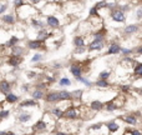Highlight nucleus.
Here are the masks:
<instances>
[{
	"label": "nucleus",
	"mask_w": 142,
	"mask_h": 135,
	"mask_svg": "<svg viewBox=\"0 0 142 135\" xmlns=\"http://www.w3.org/2000/svg\"><path fill=\"white\" fill-rule=\"evenodd\" d=\"M110 19L115 23H117V24H125L126 23V13L121 11L116 6L115 9L110 10Z\"/></svg>",
	"instance_id": "obj_1"
},
{
	"label": "nucleus",
	"mask_w": 142,
	"mask_h": 135,
	"mask_svg": "<svg viewBox=\"0 0 142 135\" xmlns=\"http://www.w3.org/2000/svg\"><path fill=\"white\" fill-rule=\"evenodd\" d=\"M77 118H80V110L77 109V106H74L71 104L67 108H65L64 119H66V120H76Z\"/></svg>",
	"instance_id": "obj_2"
},
{
	"label": "nucleus",
	"mask_w": 142,
	"mask_h": 135,
	"mask_svg": "<svg viewBox=\"0 0 142 135\" xmlns=\"http://www.w3.org/2000/svg\"><path fill=\"white\" fill-rule=\"evenodd\" d=\"M69 70H70V74L72 76L75 78L76 80L79 79L80 76L84 75V65L82 63H79V61H75V63H71L70 66H69Z\"/></svg>",
	"instance_id": "obj_3"
},
{
	"label": "nucleus",
	"mask_w": 142,
	"mask_h": 135,
	"mask_svg": "<svg viewBox=\"0 0 142 135\" xmlns=\"http://www.w3.org/2000/svg\"><path fill=\"white\" fill-rule=\"evenodd\" d=\"M45 24L51 30H56L61 26V21H60V19L57 18L56 15L52 14V15H46L45 16Z\"/></svg>",
	"instance_id": "obj_4"
},
{
	"label": "nucleus",
	"mask_w": 142,
	"mask_h": 135,
	"mask_svg": "<svg viewBox=\"0 0 142 135\" xmlns=\"http://www.w3.org/2000/svg\"><path fill=\"white\" fill-rule=\"evenodd\" d=\"M44 100L46 101L47 104H52L56 105L60 103V98H59V90H49L45 93V98Z\"/></svg>",
	"instance_id": "obj_5"
},
{
	"label": "nucleus",
	"mask_w": 142,
	"mask_h": 135,
	"mask_svg": "<svg viewBox=\"0 0 142 135\" xmlns=\"http://www.w3.org/2000/svg\"><path fill=\"white\" fill-rule=\"evenodd\" d=\"M104 48H106V43H104V41L90 40V43L87 44V51L89 53H100L104 50Z\"/></svg>",
	"instance_id": "obj_6"
},
{
	"label": "nucleus",
	"mask_w": 142,
	"mask_h": 135,
	"mask_svg": "<svg viewBox=\"0 0 142 135\" xmlns=\"http://www.w3.org/2000/svg\"><path fill=\"white\" fill-rule=\"evenodd\" d=\"M121 105H122V104L118 101V97H117V98H115V99H111V100L106 101V103H105L104 110H106L107 113H114V111L118 110V109L121 108Z\"/></svg>",
	"instance_id": "obj_7"
},
{
	"label": "nucleus",
	"mask_w": 142,
	"mask_h": 135,
	"mask_svg": "<svg viewBox=\"0 0 142 135\" xmlns=\"http://www.w3.org/2000/svg\"><path fill=\"white\" fill-rule=\"evenodd\" d=\"M121 48L122 46L117 41H110V44L106 46L105 55H107V56H110V55H118V54L121 53Z\"/></svg>",
	"instance_id": "obj_8"
},
{
	"label": "nucleus",
	"mask_w": 142,
	"mask_h": 135,
	"mask_svg": "<svg viewBox=\"0 0 142 135\" xmlns=\"http://www.w3.org/2000/svg\"><path fill=\"white\" fill-rule=\"evenodd\" d=\"M45 48V43L39 39H29L26 41V49L28 50H40Z\"/></svg>",
	"instance_id": "obj_9"
},
{
	"label": "nucleus",
	"mask_w": 142,
	"mask_h": 135,
	"mask_svg": "<svg viewBox=\"0 0 142 135\" xmlns=\"http://www.w3.org/2000/svg\"><path fill=\"white\" fill-rule=\"evenodd\" d=\"M24 61V56H20V55H13L10 54L8 56V60H6V64L11 68H18L20 66Z\"/></svg>",
	"instance_id": "obj_10"
},
{
	"label": "nucleus",
	"mask_w": 142,
	"mask_h": 135,
	"mask_svg": "<svg viewBox=\"0 0 142 135\" xmlns=\"http://www.w3.org/2000/svg\"><path fill=\"white\" fill-rule=\"evenodd\" d=\"M140 31V25L138 24H128L126 26H123L122 34L125 36H132L135 34H137Z\"/></svg>",
	"instance_id": "obj_11"
},
{
	"label": "nucleus",
	"mask_w": 142,
	"mask_h": 135,
	"mask_svg": "<svg viewBox=\"0 0 142 135\" xmlns=\"http://www.w3.org/2000/svg\"><path fill=\"white\" fill-rule=\"evenodd\" d=\"M72 44L75 49L77 48H86L87 46V40H86V36L84 35H75L72 38Z\"/></svg>",
	"instance_id": "obj_12"
},
{
	"label": "nucleus",
	"mask_w": 142,
	"mask_h": 135,
	"mask_svg": "<svg viewBox=\"0 0 142 135\" xmlns=\"http://www.w3.org/2000/svg\"><path fill=\"white\" fill-rule=\"evenodd\" d=\"M11 90H13V84L8 79H1L0 80V93L5 97L6 94L11 93Z\"/></svg>",
	"instance_id": "obj_13"
},
{
	"label": "nucleus",
	"mask_w": 142,
	"mask_h": 135,
	"mask_svg": "<svg viewBox=\"0 0 142 135\" xmlns=\"http://www.w3.org/2000/svg\"><path fill=\"white\" fill-rule=\"evenodd\" d=\"M121 120L130 126H136L138 123V119H137V115L136 114H127V115H125V116H121Z\"/></svg>",
	"instance_id": "obj_14"
},
{
	"label": "nucleus",
	"mask_w": 142,
	"mask_h": 135,
	"mask_svg": "<svg viewBox=\"0 0 142 135\" xmlns=\"http://www.w3.org/2000/svg\"><path fill=\"white\" fill-rule=\"evenodd\" d=\"M133 79H142V61H135L132 66Z\"/></svg>",
	"instance_id": "obj_15"
},
{
	"label": "nucleus",
	"mask_w": 142,
	"mask_h": 135,
	"mask_svg": "<svg viewBox=\"0 0 142 135\" xmlns=\"http://www.w3.org/2000/svg\"><path fill=\"white\" fill-rule=\"evenodd\" d=\"M105 108V103L104 101L99 100V99H95L90 103V110L94 111V113H97V111H101L104 110Z\"/></svg>",
	"instance_id": "obj_16"
},
{
	"label": "nucleus",
	"mask_w": 142,
	"mask_h": 135,
	"mask_svg": "<svg viewBox=\"0 0 142 135\" xmlns=\"http://www.w3.org/2000/svg\"><path fill=\"white\" fill-rule=\"evenodd\" d=\"M52 36V33L51 31H49V30L45 28V29H40L38 30V34H36V39H39V40H41V41H46L47 39H50Z\"/></svg>",
	"instance_id": "obj_17"
},
{
	"label": "nucleus",
	"mask_w": 142,
	"mask_h": 135,
	"mask_svg": "<svg viewBox=\"0 0 142 135\" xmlns=\"http://www.w3.org/2000/svg\"><path fill=\"white\" fill-rule=\"evenodd\" d=\"M30 25H31V28H34V29H36V30L45 29V26H46V24L44 23L43 20L38 19V18H35V16L30 18Z\"/></svg>",
	"instance_id": "obj_18"
},
{
	"label": "nucleus",
	"mask_w": 142,
	"mask_h": 135,
	"mask_svg": "<svg viewBox=\"0 0 142 135\" xmlns=\"http://www.w3.org/2000/svg\"><path fill=\"white\" fill-rule=\"evenodd\" d=\"M39 105V101L34 100L31 98H28V99H24L23 101L19 103V108H36Z\"/></svg>",
	"instance_id": "obj_19"
},
{
	"label": "nucleus",
	"mask_w": 142,
	"mask_h": 135,
	"mask_svg": "<svg viewBox=\"0 0 142 135\" xmlns=\"http://www.w3.org/2000/svg\"><path fill=\"white\" fill-rule=\"evenodd\" d=\"M105 128H106L111 134H114V133H117V131L120 130L121 126L118 125V123L116 120H110V121H107V123L105 124Z\"/></svg>",
	"instance_id": "obj_20"
},
{
	"label": "nucleus",
	"mask_w": 142,
	"mask_h": 135,
	"mask_svg": "<svg viewBox=\"0 0 142 135\" xmlns=\"http://www.w3.org/2000/svg\"><path fill=\"white\" fill-rule=\"evenodd\" d=\"M50 114H51L54 118H56V119H62V118H64V109H62L61 106L55 105L51 108Z\"/></svg>",
	"instance_id": "obj_21"
},
{
	"label": "nucleus",
	"mask_w": 142,
	"mask_h": 135,
	"mask_svg": "<svg viewBox=\"0 0 142 135\" xmlns=\"http://www.w3.org/2000/svg\"><path fill=\"white\" fill-rule=\"evenodd\" d=\"M45 93L46 91L40 90V89H34V90H31L30 95H31V99H34V100H36V101H40V100H44Z\"/></svg>",
	"instance_id": "obj_22"
},
{
	"label": "nucleus",
	"mask_w": 142,
	"mask_h": 135,
	"mask_svg": "<svg viewBox=\"0 0 142 135\" xmlns=\"http://www.w3.org/2000/svg\"><path fill=\"white\" fill-rule=\"evenodd\" d=\"M28 51V49L21 46V45H15L13 48L10 49V54H13V55H20V56H24L25 54Z\"/></svg>",
	"instance_id": "obj_23"
},
{
	"label": "nucleus",
	"mask_w": 142,
	"mask_h": 135,
	"mask_svg": "<svg viewBox=\"0 0 142 135\" xmlns=\"http://www.w3.org/2000/svg\"><path fill=\"white\" fill-rule=\"evenodd\" d=\"M94 85L97 89H101V90H106V89H109L111 86V83L109 80H104V79H97L96 81L94 83Z\"/></svg>",
	"instance_id": "obj_24"
},
{
	"label": "nucleus",
	"mask_w": 142,
	"mask_h": 135,
	"mask_svg": "<svg viewBox=\"0 0 142 135\" xmlns=\"http://www.w3.org/2000/svg\"><path fill=\"white\" fill-rule=\"evenodd\" d=\"M59 98H60V103H61V101H71L72 100L71 91L66 90V89H61V90H59Z\"/></svg>",
	"instance_id": "obj_25"
},
{
	"label": "nucleus",
	"mask_w": 142,
	"mask_h": 135,
	"mask_svg": "<svg viewBox=\"0 0 142 135\" xmlns=\"http://www.w3.org/2000/svg\"><path fill=\"white\" fill-rule=\"evenodd\" d=\"M0 19H1V21H3L5 25H14L15 23H16L15 15H13V14H4Z\"/></svg>",
	"instance_id": "obj_26"
},
{
	"label": "nucleus",
	"mask_w": 142,
	"mask_h": 135,
	"mask_svg": "<svg viewBox=\"0 0 142 135\" xmlns=\"http://www.w3.org/2000/svg\"><path fill=\"white\" fill-rule=\"evenodd\" d=\"M4 99H5V101L6 103H9V104H16V103H19V100H20V97L19 95H16L15 93H9V94H6L4 97Z\"/></svg>",
	"instance_id": "obj_27"
},
{
	"label": "nucleus",
	"mask_w": 142,
	"mask_h": 135,
	"mask_svg": "<svg viewBox=\"0 0 142 135\" xmlns=\"http://www.w3.org/2000/svg\"><path fill=\"white\" fill-rule=\"evenodd\" d=\"M31 120V114L30 113H26V111H21L19 115H18V121L21 123V124H26Z\"/></svg>",
	"instance_id": "obj_28"
},
{
	"label": "nucleus",
	"mask_w": 142,
	"mask_h": 135,
	"mask_svg": "<svg viewBox=\"0 0 142 135\" xmlns=\"http://www.w3.org/2000/svg\"><path fill=\"white\" fill-rule=\"evenodd\" d=\"M71 97H72L71 101H80L84 98V90L82 89H75V90L71 91Z\"/></svg>",
	"instance_id": "obj_29"
},
{
	"label": "nucleus",
	"mask_w": 142,
	"mask_h": 135,
	"mask_svg": "<svg viewBox=\"0 0 142 135\" xmlns=\"http://www.w3.org/2000/svg\"><path fill=\"white\" fill-rule=\"evenodd\" d=\"M20 39L21 38H18V36H10L9 39H8V41L5 43V46L6 48H9V49H11L13 46H15V45H19V43H20Z\"/></svg>",
	"instance_id": "obj_30"
},
{
	"label": "nucleus",
	"mask_w": 142,
	"mask_h": 135,
	"mask_svg": "<svg viewBox=\"0 0 142 135\" xmlns=\"http://www.w3.org/2000/svg\"><path fill=\"white\" fill-rule=\"evenodd\" d=\"M57 84H59V86H60V88H69V86L72 85V81H71L67 76H62V78L59 79Z\"/></svg>",
	"instance_id": "obj_31"
},
{
	"label": "nucleus",
	"mask_w": 142,
	"mask_h": 135,
	"mask_svg": "<svg viewBox=\"0 0 142 135\" xmlns=\"http://www.w3.org/2000/svg\"><path fill=\"white\" fill-rule=\"evenodd\" d=\"M46 128H47V124L44 119L36 121V124L34 125V129H35L36 131H44V130H46Z\"/></svg>",
	"instance_id": "obj_32"
},
{
	"label": "nucleus",
	"mask_w": 142,
	"mask_h": 135,
	"mask_svg": "<svg viewBox=\"0 0 142 135\" xmlns=\"http://www.w3.org/2000/svg\"><path fill=\"white\" fill-rule=\"evenodd\" d=\"M44 60V54H41V53H35L33 55V58L30 59V61L33 64H39V63H41Z\"/></svg>",
	"instance_id": "obj_33"
},
{
	"label": "nucleus",
	"mask_w": 142,
	"mask_h": 135,
	"mask_svg": "<svg viewBox=\"0 0 142 135\" xmlns=\"http://www.w3.org/2000/svg\"><path fill=\"white\" fill-rule=\"evenodd\" d=\"M77 81L82 83V84H84V85H85L86 88H91V86H94V83L91 81V80H89V79H87L86 76H84V75L79 78V79H77Z\"/></svg>",
	"instance_id": "obj_34"
},
{
	"label": "nucleus",
	"mask_w": 142,
	"mask_h": 135,
	"mask_svg": "<svg viewBox=\"0 0 142 135\" xmlns=\"http://www.w3.org/2000/svg\"><path fill=\"white\" fill-rule=\"evenodd\" d=\"M111 74H112V71H111V70H102V71L99 74V78H97V79H104V80H109L110 78H111Z\"/></svg>",
	"instance_id": "obj_35"
},
{
	"label": "nucleus",
	"mask_w": 142,
	"mask_h": 135,
	"mask_svg": "<svg viewBox=\"0 0 142 135\" xmlns=\"http://www.w3.org/2000/svg\"><path fill=\"white\" fill-rule=\"evenodd\" d=\"M47 88H49V85H47V84L44 81V80H41V81H38L36 84H35V89H40V90H44V91H46Z\"/></svg>",
	"instance_id": "obj_36"
},
{
	"label": "nucleus",
	"mask_w": 142,
	"mask_h": 135,
	"mask_svg": "<svg viewBox=\"0 0 142 135\" xmlns=\"http://www.w3.org/2000/svg\"><path fill=\"white\" fill-rule=\"evenodd\" d=\"M44 81H45L47 85L50 86L51 84L56 83V78L54 76V75H45V76H44Z\"/></svg>",
	"instance_id": "obj_37"
},
{
	"label": "nucleus",
	"mask_w": 142,
	"mask_h": 135,
	"mask_svg": "<svg viewBox=\"0 0 142 135\" xmlns=\"http://www.w3.org/2000/svg\"><path fill=\"white\" fill-rule=\"evenodd\" d=\"M121 55L123 56H131L133 54V49H130V48H121Z\"/></svg>",
	"instance_id": "obj_38"
},
{
	"label": "nucleus",
	"mask_w": 142,
	"mask_h": 135,
	"mask_svg": "<svg viewBox=\"0 0 142 135\" xmlns=\"http://www.w3.org/2000/svg\"><path fill=\"white\" fill-rule=\"evenodd\" d=\"M120 90H121L123 94H128V93L132 90V86H131L130 84H122V85L120 86Z\"/></svg>",
	"instance_id": "obj_39"
},
{
	"label": "nucleus",
	"mask_w": 142,
	"mask_h": 135,
	"mask_svg": "<svg viewBox=\"0 0 142 135\" xmlns=\"http://www.w3.org/2000/svg\"><path fill=\"white\" fill-rule=\"evenodd\" d=\"M38 71H35V70H28L26 71V78L30 79V80H33V79H36L38 78Z\"/></svg>",
	"instance_id": "obj_40"
},
{
	"label": "nucleus",
	"mask_w": 142,
	"mask_h": 135,
	"mask_svg": "<svg viewBox=\"0 0 142 135\" xmlns=\"http://www.w3.org/2000/svg\"><path fill=\"white\" fill-rule=\"evenodd\" d=\"M10 116V110H6V109H1L0 110V120H4L6 118Z\"/></svg>",
	"instance_id": "obj_41"
},
{
	"label": "nucleus",
	"mask_w": 142,
	"mask_h": 135,
	"mask_svg": "<svg viewBox=\"0 0 142 135\" xmlns=\"http://www.w3.org/2000/svg\"><path fill=\"white\" fill-rule=\"evenodd\" d=\"M89 15H90V18H91V16H101V15H100V13H99V9H97L95 5L90 9V11H89Z\"/></svg>",
	"instance_id": "obj_42"
},
{
	"label": "nucleus",
	"mask_w": 142,
	"mask_h": 135,
	"mask_svg": "<svg viewBox=\"0 0 142 135\" xmlns=\"http://www.w3.org/2000/svg\"><path fill=\"white\" fill-rule=\"evenodd\" d=\"M104 128V124H101V123H97V124H92L90 126V131H97V130H101Z\"/></svg>",
	"instance_id": "obj_43"
},
{
	"label": "nucleus",
	"mask_w": 142,
	"mask_h": 135,
	"mask_svg": "<svg viewBox=\"0 0 142 135\" xmlns=\"http://www.w3.org/2000/svg\"><path fill=\"white\" fill-rule=\"evenodd\" d=\"M135 15H136V19L137 20H142V5H140L137 9H136Z\"/></svg>",
	"instance_id": "obj_44"
},
{
	"label": "nucleus",
	"mask_w": 142,
	"mask_h": 135,
	"mask_svg": "<svg viewBox=\"0 0 142 135\" xmlns=\"http://www.w3.org/2000/svg\"><path fill=\"white\" fill-rule=\"evenodd\" d=\"M30 89H31V85L28 84V83H25V84L21 85V90H23L24 93H29V91H30Z\"/></svg>",
	"instance_id": "obj_45"
},
{
	"label": "nucleus",
	"mask_w": 142,
	"mask_h": 135,
	"mask_svg": "<svg viewBox=\"0 0 142 135\" xmlns=\"http://www.w3.org/2000/svg\"><path fill=\"white\" fill-rule=\"evenodd\" d=\"M61 68H62V63H60V61H54V63H52V69L60 70Z\"/></svg>",
	"instance_id": "obj_46"
},
{
	"label": "nucleus",
	"mask_w": 142,
	"mask_h": 135,
	"mask_svg": "<svg viewBox=\"0 0 142 135\" xmlns=\"http://www.w3.org/2000/svg\"><path fill=\"white\" fill-rule=\"evenodd\" d=\"M24 5V0H14V8L15 9H19L20 6Z\"/></svg>",
	"instance_id": "obj_47"
},
{
	"label": "nucleus",
	"mask_w": 142,
	"mask_h": 135,
	"mask_svg": "<svg viewBox=\"0 0 142 135\" xmlns=\"http://www.w3.org/2000/svg\"><path fill=\"white\" fill-rule=\"evenodd\" d=\"M6 10H8V5H6V4H3V3H0V15L4 14Z\"/></svg>",
	"instance_id": "obj_48"
},
{
	"label": "nucleus",
	"mask_w": 142,
	"mask_h": 135,
	"mask_svg": "<svg viewBox=\"0 0 142 135\" xmlns=\"http://www.w3.org/2000/svg\"><path fill=\"white\" fill-rule=\"evenodd\" d=\"M131 135H142V130H140V129H131Z\"/></svg>",
	"instance_id": "obj_49"
},
{
	"label": "nucleus",
	"mask_w": 142,
	"mask_h": 135,
	"mask_svg": "<svg viewBox=\"0 0 142 135\" xmlns=\"http://www.w3.org/2000/svg\"><path fill=\"white\" fill-rule=\"evenodd\" d=\"M133 53H136L137 55H141L142 56V45H140V46H137V48H135Z\"/></svg>",
	"instance_id": "obj_50"
},
{
	"label": "nucleus",
	"mask_w": 142,
	"mask_h": 135,
	"mask_svg": "<svg viewBox=\"0 0 142 135\" xmlns=\"http://www.w3.org/2000/svg\"><path fill=\"white\" fill-rule=\"evenodd\" d=\"M30 1H31L34 5H36V4H39V3H41V0H30Z\"/></svg>",
	"instance_id": "obj_51"
},
{
	"label": "nucleus",
	"mask_w": 142,
	"mask_h": 135,
	"mask_svg": "<svg viewBox=\"0 0 142 135\" xmlns=\"http://www.w3.org/2000/svg\"><path fill=\"white\" fill-rule=\"evenodd\" d=\"M56 135H69L67 133H65V131H57Z\"/></svg>",
	"instance_id": "obj_52"
},
{
	"label": "nucleus",
	"mask_w": 142,
	"mask_h": 135,
	"mask_svg": "<svg viewBox=\"0 0 142 135\" xmlns=\"http://www.w3.org/2000/svg\"><path fill=\"white\" fill-rule=\"evenodd\" d=\"M5 135H16L14 133V131H11V130H9V131H6V133H5Z\"/></svg>",
	"instance_id": "obj_53"
},
{
	"label": "nucleus",
	"mask_w": 142,
	"mask_h": 135,
	"mask_svg": "<svg viewBox=\"0 0 142 135\" xmlns=\"http://www.w3.org/2000/svg\"><path fill=\"white\" fill-rule=\"evenodd\" d=\"M49 1H50V3H59L60 0H49Z\"/></svg>",
	"instance_id": "obj_54"
},
{
	"label": "nucleus",
	"mask_w": 142,
	"mask_h": 135,
	"mask_svg": "<svg viewBox=\"0 0 142 135\" xmlns=\"http://www.w3.org/2000/svg\"><path fill=\"white\" fill-rule=\"evenodd\" d=\"M67 1H70V3H77V1H80V0H67Z\"/></svg>",
	"instance_id": "obj_55"
},
{
	"label": "nucleus",
	"mask_w": 142,
	"mask_h": 135,
	"mask_svg": "<svg viewBox=\"0 0 142 135\" xmlns=\"http://www.w3.org/2000/svg\"><path fill=\"white\" fill-rule=\"evenodd\" d=\"M5 133H6V131H0V135H5Z\"/></svg>",
	"instance_id": "obj_56"
},
{
	"label": "nucleus",
	"mask_w": 142,
	"mask_h": 135,
	"mask_svg": "<svg viewBox=\"0 0 142 135\" xmlns=\"http://www.w3.org/2000/svg\"><path fill=\"white\" fill-rule=\"evenodd\" d=\"M138 1H141V3H142V0H138Z\"/></svg>",
	"instance_id": "obj_57"
}]
</instances>
